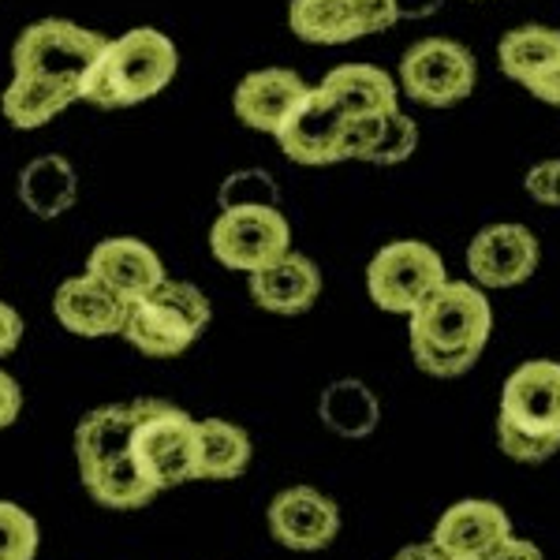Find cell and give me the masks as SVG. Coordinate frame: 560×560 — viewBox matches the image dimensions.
<instances>
[{"instance_id": "1", "label": "cell", "mask_w": 560, "mask_h": 560, "mask_svg": "<svg viewBox=\"0 0 560 560\" xmlns=\"http://www.w3.org/2000/svg\"><path fill=\"white\" fill-rule=\"evenodd\" d=\"M493 311L486 292L471 280H445L411 314V355L430 377L467 374L490 345Z\"/></svg>"}, {"instance_id": "2", "label": "cell", "mask_w": 560, "mask_h": 560, "mask_svg": "<svg viewBox=\"0 0 560 560\" xmlns=\"http://www.w3.org/2000/svg\"><path fill=\"white\" fill-rule=\"evenodd\" d=\"M139 419V400L94 408L75 427V464L83 490L97 504L116 512H131L150 504L158 490L139 475L131 453V433Z\"/></svg>"}, {"instance_id": "3", "label": "cell", "mask_w": 560, "mask_h": 560, "mask_svg": "<svg viewBox=\"0 0 560 560\" xmlns=\"http://www.w3.org/2000/svg\"><path fill=\"white\" fill-rule=\"evenodd\" d=\"M179 68V52L173 38H165L153 26H135V31L108 38L102 57L94 60L90 75L83 79L79 102L97 108H131L173 83Z\"/></svg>"}, {"instance_id": "4", "label": "cell", "mask_w": 560, "mask_h": 560, "mask_svg": "<svg viewBox=\"0 0 560 560\" xmlns=\"http://www.w3.org/2000/svg\"><path fill=\"white\" fill-rule=\"evenodd\" d=\"M497 438L516 464H546L560 453V363L530 359L501 388Z\"/></svg>"}, {"instance_id": "5", "label": "cell", "mask_w": 560, "mask_h": 560, "mask_svg": "<svg viewBox=\"0 0 560 560\" xmlns=\"http://www.w3.org/2000/svg\"><path fill=\"white\" fill-rule=\"evenodd\" d=\"M135 467L158 493L198 478V419L158 396H142L131 433Z\"/></svg>"}, {"instance_id": "6", "label": "cell", "mask_w": 560, "mask_h": 560, "mask_svg": "<svg viewBox=\"0 0 560 560\" xmlns=\"http://www.w3.org/2000/svg\"><path fill=\"white\" fill-rule=\"evenodd\" d=\"M210 318L213 311L202 288L187 284V280H165L147 300L131 303L120 337L150 359H173L202 337Z\"/></svg>"}, {"instance_id": "7", "label": "cell", "mask_w": 560, "mask_h": 560, "mask_svg": "<svg viewBox=\"0 0 560 560\" xmlns=\"http://www.w3.org/2000/svg\"><path fill=\"white\" fill-rule=\"evenodd\" d=\"M108 45L105 34L86 31L71 20H42L31 23L15 38L12 49V71L15 75H42L60 86H71L79 94L83 79L90 75L94 60L102 57Z\"/></svg>"}, {"instance_id": "8", "label": "cell", "mask_w": 560, "mask_h": 560, "mask_svg": "<svg viewBox=\"0 0 560 560\" xmlns=\"http://www.w3.org/2000/svg\"><path fill=\"white\" fill-rule=\"evenodd\" d=\"M210 250L224 269H240L250 277L292 250V229L277 202H261V198L224 202L210 229Z\"/></svg>"}, {"instance_id": "9", "label": "cell", "mask_w": 560, "mask_h": 560, "mask_svg": "<svg viewBox=\"0 0 560 560\" xmlns=\"http://www.w3.org/2000/svg\"><path fill=\"white\" fill-rule=\"evenodd\" d=\"M445 280V258L422 240L385 243L366 266L370 303L385 314H408V318Z\"/></svg>"}, {"instance_id": "10", "label": "cell", "mask_w": 560, "mask_h": 560, "mask_svg": "<svg viewBox=\"0 0 560 560\" xmlns=\"http://www.w3.org/2000/svg\"><path fill=\"white\" fill-rule=\"evenodd\" d=\"M396 83H400V94H408L415 105L448 108L475 94L478 65L471 49H464L453 38H422L404 52Z\"/></svg>"}, {"instance_id": "11", "label": "cell", "mask_w": 560, "mask_h": 560, "mask_svg": "<svg viewBox=\"0 0 560 560\" xmlns=\"http://www.w3.org/2000/svg\"><path fill=\"white\" fill-rule=\"evenodd\" d=\"M345 108L332 102L322 86H311V94L295 105V113L280 124V131L273 135L280 153L295 165L306 168H322V165H337L345 161V131H348Z\"/></svg>"}, {"instance_id": "12", "label": "cell", "mask_w": 560, "mask_h": 560, "mask_svg": "<svg viewBox=\"0 0 560 560\" xmlns=\"http://www.w3.org/2000/svg\"><path fill=\"white\" fill-rule=\"evenodd\" d=\"M538 261V236L516 221L486 224L467 247V269L478 288H516L535 277Z\"/></svg>"}, {"instance_id": "13", "label": "cell", "mask_w": 560, "mask_h": 560, "mask_svg": "<svg viewBox=\"0 0 560 560\" xmlns=\"http://www.w3.org/2000/svg\"><path fill=\"white\" fill-rule=\"evenodd\" d=\"M269 530L284 549L314 553L340 535V509L332 497L311 490V486H292L269 501Z\"/></svg>"}, {"instance_id": "14", "label": "cell", "mask_w": 560, "mask_h": 560, "mask_svg": "<svg viewBox=\"0 0 560 560\" xmlns=\"http://www.w3.org/2000/svg\"><path fill=\"white\" fill-rule=\"evenodd\" d=\"M52 314L75 337H116L124 332L131 303L102 284L94 273L68 277L52 295Z\"/></svg>"}, {"instance_id": "15", "label": "cell", "mask_w": 560, "mask_h": 560, "mask_svg": "<svg viewBox=\"0 0 560 560\" xmlns=\"http://www.w3.org/2000/svg\"><path fill=\"white\" fill-rule=\"evenodd\" d=\"M512 538V520L493 501H456L441 512L430 541L453 560H482L490 549Z\"/></svg>"}, {"instance_id": "16", "label": "cell", "mask_w": 560, "mask_h": 560, "mask_svg": "<svg viewBox=\"0 0 560 560\" xmlns=\"http://www.w3.org/2000/svg\"><path fill=\"white\" fill-rule=\"evenodd\" d=\"M86 273H94L102 284H108L128 303L147 300L150 292H158V288L168 280L158 250L147 247L142 240H131V236H113V240L97 243L86 258Z\"/></svg>"}, {"instance_id": "17", "label": "cell", "mask_w": 560, "mask_h": 560, "mask_svg": "<svg viewBox=\"0 0 560 560\" xmlns=\"http://www.w3.org/2000/svg\"><path fill=\"white\" fill-rule=\"evenodd\" d=\"M311 94L295 71L288 68H261L240 79L236 94H232V108L250 131L277 135L280 124L295 113V105Z\"/></svg>"}, {"instance_id": "18", "label": "cell", "mask_w": 560, "mask_h": 560, "mask_svg": "<svg viewBox=\"0 0 560 560\" xmlns=\"http://www.w3.org/2000/svg\"><path fill=\"white\" fill-rule=\"evenodd\" d=\"M419 150V124L404 108L351 116L345 131V161L366 165H404Z\"/></svg>"}, {"instance_id": "19", "label": "cell", "mask_w": 560, "mask_h": 560, "mask_svg": "<svg viewBox=\"0 0 560 560\" xmlns=\"http://www.w3.org/2000/svg\"><path fill=\"white\" fill-rule=\"evenodd\" d=\"M322 295V269L314 258L288 250L273 266L250 273V300L269 314H306Z\"/></svg>"}, {"instance_id": "20", "label": "cell", "mask_w": 560, "mask_h": 560, "mask_svg": "<svg viewBox=\"0 0 560 560\" xmlns=\"http://www.w3.org/2000/svg\"><path fill=\"white\" fill-rule=\"evenodd\" d=\"M322 90L345 116H370L385 108H400V83L374 65H340L322 79Z\"/></svg>"}, {"instance_id": "21", "label": "cell", "mask_w": 560, "mask_h": 560, "mask_svg": "<svg viewBox=\"0 0 560 560\" xmlns=\"http://www.w3.org/2000/svg\"><path fill=\"white\" fill-rule=\"evenodd\" d=\"M288 26L295 38L311 45H348L366 38L359 0H292Z\"/></svg>"}, {"instance_id": "22", "label": "cell", "mask_w": 560, "mask_h": 560, "mask_svg": "<svg viewBox=\"0 0 560 560\" xmlns=\"http://www.w3.org/2000/svg\"><path fill=\"white\" fill-rule=\"evenodd\" d=\"M79 198V176L60 153L34 158L20 173V202L42 221L68 213Z\"/></svg>"}, {"instance_id": "23", "label": "cell", "mask_w": 560, "mask_h": 560, "mask_svg": "<svg viewBox=\"0 0 560 560\" xmlns=\"http://www.w3.org/2000/svg\"><path fill=\"white\" fill-rule=\"evenodd\" d=\"M79 94L71 86H60L52 79H42V75H12V83L4 90V108L8 124L20 131H34V128H45L52 116H60L68 105H75Z\"/></svg>"}, {"instance_id": "24", "label": "cell", "mask_w": 560, "mask_h": 560, "mask_svg": "<svg viewBox=\"0 0 560 560\" xmlns=\"http://www.w3.org/2000/svg\"><path fill=\"white\" fill-rule=\"evenodd\" d=\"M250 467L247 430L224 419H198V478L232 482Z\"/></svg>"}, {"instance_id": "25", "label": "cell", "mask_w": 560, "mask_h": 560, "mask_svg": "<svg viewBox=\"0 0 560 560\" xmlns=\"http://www.w3.org/2000/svg\"><path fill=\"white\" fill-rule=\"evenodd\" d=\"M318 415L332 433L355 441V438H370V433H374L377 419H382V404H377V396L370 393L366 382H359V377H340V382H332L322 393Z\"/></svg>"}, {"instance_id": "26", "label": "cell", "mask_w": 560, "mask_h": 560, "mask_svg": "<svg viewBox=\"0 0 560 560\" xmlns=\"http://www.w3.org/2000/svg\"><path fill=\"white\" fill-rule=\"evenodd\" d=\"M553 60H560V31H553V26H516L497 42V65L520 86L541 75Z\"/></svg>"}, {"instance_id": "27", "label": "cell", "mask_w": 560, "mask_h": 560, "mask_svg": "<svg viewBox=\"0 0 560 560\" xmlns=\"http://www.w3.org/2000/svg\"><path fill=\"white\" fill-rule=\"evenodd\" d=\"M38 553V523L26 509L0 501V560H34Z\"/></svg>"}, {"instance_id": "28", "label": "cell", "mask_w": 560, "mask_h": 560, "mask_svg": "<svg viewBox=\"0 0 560 560\" xmlns=\"http://www.w3.org/2000/svg\"><path fill=\"white\" fill-rule=\"evenodd\" d=\"M523 187H527V195L535 198V202L560 206V158H549V161L530 165L527 176H523Z\"/></svg>"}, {"instance_id": "29", "label": "cell", "mask_w": 560, "mask_h": 560, "mask_svg": "<svg viewBox=\"0 0 560 560\" xmlns=\"http://www.w3.org/2000/svg\"><path fill=\"white\" fill-rule=\"evenodd\" d=\"M20 411H23V388L12 374L0 370V430L12 427L20 419Z\"/></svg>"}, {"instance_id": "30", "label": "cell", "mask_w": 560, "mask_h": 560, "mask_svg": "<svg viewBox=\"0 0 560 560\" xmlns=\"http://www.w3.org/2000/svg\"><path fill=\"white\" fill-rule=\"evenodd\" d=\"M523 90H530V97H538V102H546V105H557L560 108V60H553L541 75L530 79Z\"/></svg>"}, {"instance_id": "31", "label": "cell", "mask_w": 560, "mask_h": 560, "mask_svg": "<svg viewBox=\"0 0 560 560\" xmlns=\"http://www.w3.org/2000/svg\"><path fill=\"white\" fill-rule=\"evenodd\" d=\"M23 340V318L20 311H12L8 303H0V359L12 355Z\"/></svg>"}, {"instance_id": "32", "label": "cell", "mask_w": 560, "mask_h": 560, "mask_svg": "<svg viewBox=\"0 0 560 560\" xmlns=\"http://www.w3.org/2000/svg\"><path fill=\"white\" fill-rule=\"evenodd\" d=\"M482 560H546L541 557V549L535 546V541L527 538H504L501 546L490 549Z\"/></svg>"}, {"instance_id": "33", "label": "cell", "mask_w": 560, "mask_h": 560, "mask_svg": "<svg viewBox=\"0 0 560 560\" xmlns=\"http://www.w3.org/2000/svg\"><path fill=\"white\" fill-rule=\"evenodd\" d=\"M445 0H396V15L400 20H430Z\"/></svg>"}, {"instance_id": "34", "label": "cell", "mask_w": 560, "mask_h": 560, "mask_svg": "<svg viewBox=\"0 0 560 560\" xmlns=\"http://www.w3.org/2000/svg\"><path fill=\"white\" fill-rule=\"evenodd\" d=\"M393 560H453L448 553H441L433 541H419V546H408V549H400Z\"/></svg>"}]
</instances>
